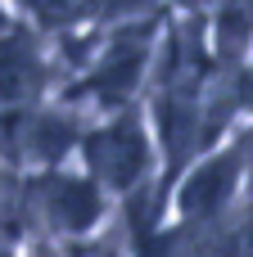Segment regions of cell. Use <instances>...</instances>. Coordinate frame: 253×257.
Segmentation results:
<instances>
[{
  "label": "cell",
  "instance_id": "52a82bcc",
  "mask_svg": "<svg viewBox=\"0 0 253 257\" xmlns=\"http://www.w3.org/2000/svg\"><path fill=\"white\" fill-rule=\"evenodd\" d=\"M9 199H14V172L0 163V239H9Z\"/></svg>",
  "mask_w": 253,
  "mask_h": 257
},
{
  "label": "cell",
  "instance_id": "7c38bea8",
  "mask_svg": "<svg viewBox=\"0 0 253 257\" xmlns=\"http://www.w3.org/2000/svg\"><path fill=\"white\" fill-rule=\"evenodd\" d=\"M9 14H14V9H9V0H0V23H5Z\"/></svg>",
  "mask_w": 253,
  "mask_h": 257
},
{
  "label": "cell",
  "instance_id": "ba28073f",
  "mask_svg": "<svg viewBox=\"0 0 253 257\" xmlns=\"http://www.w3.org/2000/svg\"><path fill=\"white\" fill-rule=\"evenodd\" d=\"M18 257H68V248L45 244V239H18Z\"/></svg>",
  "mask_w": 253,
  "mask_h": 257
},
{
  "label": "cell",
  "instance_id": "8fae6325",
  "mask_svg": "<svg viewBox=\"0 0 253 257\" xmlns=\"http://www.w3.org/2000/svg\"><path fill=\"white\" fill-rule=\"evenodd\" d=\"M0 257H18V244L14 239H0Z\"/></svg>",
  "mask_w": 253,
  "mask_h": 257
},
{
  "label": "cell",
  "instance_id": "3957f363",
  "mask_svg": "<svg viewBox=\"0 0 253 257\" xmlns=\"http://www.w3.org/2000/svg\"><path fill=\"white\" fill-rule=\"evenodd\" d=\"M72 163L113 203H127L140 190L158 185V145H154L145 104H127V108L86 117Z\"/></svg>",
  "mask_w": 253,
  "mask_h": 257
},
{
  "label": "cell",
  "instance_id": "9c48e42d",
  "mask_svg": "<svg viewBox=\"0 0 253 257\" xmlns=\"http://www.w3.org/2000/svg\"><path fill=\"white\" fill-rule=\"evenodd\" d=\"M240 257H253V199L240 212Z\"/></svg>",
  "mask_w": 253,
  "mask_h": 257
},
{
  "label": "cell",
  "instance_id": "6da1fadb",
  "mask_svg": "<svg viewBox=\"0 0 253 257\" xmlns=\"http://www.w3.org/2000/svg\"><path fill=\"white\" fill-rule=\"evenodd\" d=\"M118 203L77 167H41L14 176V199H9V239H45L59 248L86 244L100 230L113 226Z\"/></svg>",
  "mask_w": 253,
  "mask_h": 257
},
{
  "label": "cell",
  "instance_id": "5b68a950",
  "mask_svg": "<svg viewBox=\"0 0 253 257\" xmlns=\"http://www.w3.org/2000/svg\"><path fill=\"white\" fill-rule=\"evenodd\" d=\"M63 77L68 68L59 41L36 23H27L23 14H9L0 23V108H27L54 99Z\"/></svg>",
  "mask_w": 253,
  "mask_h": 257
},
{
  "label": "cell",
  "instance_id": "8992f818",
  "mask_svg": "<svg viewBox=\"0 0 253 257\" xmlns=\"http://www.w3.org/2000/svg\"><path fill=\"white\" fill-rule=\"evenodd\" d=\"M68 257H127V244H122V230H118V221L109 226V230H100L95 239H86V244H72Z\"/></svg>",
  "mask_w": 253,
  "mask_h": 257
},
{
  "label": "cell",
  "instance_id": "277c9868",
  "mask_svg": "<svg viewBox=\"0 0 253 257\" xmlns=\"http://www.w3.org/2000/svg\"><path fill=\"white\" fill-rule=\"evenodd\" d=\"M244 203H249V172L235 136L195 154L158 190L163 217H177V221H231L244 212Z\"/></svg>",
  "mask_w": 253,
  "mask_h": 257
},
{
  "label": "cell",
  "instance_id": "30bf717a",
  "mask_svg": "<svg viewBox=\"0 0 253 257\" xmlns=\"http://www.w3.org/2000/svg\"><path fill=\"white\" fill-rule=\"evenodd\" d=\"M235 140H240V149H244V172H249V199H253V122H244V126L235 131Z\"/></svg>",
  "mask_w": 253,
  "mask_h": 257
},
{
  "label": "cell",
  "instance_id": "7a4b0ae2",
  "mask_svg": "<svg viewBox=\"0 0 253 257\" xmlns=\"http://www.w3.org/2000/svg\"><path fill=\"white\" fill-rule=\"evenodd\" d=\"M158 32H163V9L145 14V18H122V23L100 27V36L91 41V50L81 54V63L59 86L54 99L77 108L81 117H100V113L140 104V95L149 86Z\"/></svg>",
  "mask_w": 253,
  "mask_h": 257
}]
</instances>
